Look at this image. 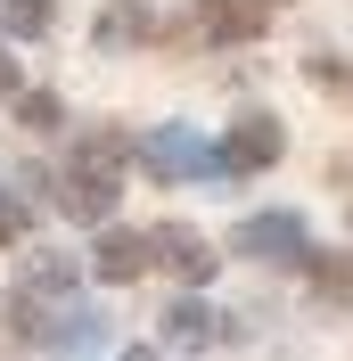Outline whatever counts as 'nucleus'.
I'll return each mask as SVG.
<instances>
[{"instance_id":"f257e3e1","label":"nucleus","mask_w":353,"mask_h":361,"mask_svg":"<svg viewBox=\"0 0 353 361\" xmlns=\"http://www.w3.org/2000/svg\"><path fill=\"white\" fill-rule=\"evenodd\" d=\"M222 164H230V173H263V164H280V123H271V115H246L239 132L222 140Z\"/></svg>"},{"instance_id":"f03ea898","label":"nucleus","mask_w":353,"mask_h":361,"mask_svg":"<svg viewBox=\"0 0 353 361\" xmlns=\"http://www.w3.org/2000/svg\"><path fill=\"white\" fill-rule=\"evenodd\" d=\"M239 255H304V222L296 214H255L239 230Z\"/></svg>"},{"instance_id":"7ed1b4c3","label":"nucleus","mask_w":353,"mask_h":361,"mask_svg":"<svg viewBox=\"0 0 353 361\" xmlns=\"http://www.w3.org/2000/svg\"><path fill=\"white\" fill-rule=\"evenodd\" d=\"M205 164H214V157H205V148H198L189 132H156V140H148V173H164V180H181V173H205Z\"/></svg>"},{"instance_id":"20e7f679","label":"nucleus","mask_w":353,"mask_h":361,"mask_svg":"<svg viewBox=\"0 0 353 361\" xmlns=\"http://www.w3.org/2000/svg\"><path fill=\"white\" fill-rule=\"evenodd\" d=\"M156 255V238H132V230H115L107 247H99V279H140Z\"/></svg>"},{"instance_id":"39448f33","label":"nucleus","mask_w":353,"mask_h":361,"mask_svg":"<svg viewBox=\"0 0 353 361\" xmlns=\"http://www.w3.org/2000/svg\"><path fill=\"white\" fill-rule=\"evenodd\" d=\"M156 255L181 271V279H205L214 271V255H205V238H189V230H156Z\"/></svg>"},{"instance_id":"423d86ee","label":"nucleus","mask_w":353,"mask_h":361,"mask_svg":"<svg viewBox=\"0 0 353 361\" xmlns=\"http://www.w3.org/2000/svg\"><path fill=\"white\" fill-rule=\"evenodd\" d=\"M205 33H214V42H246V33H263V8H246V0H230V8H205Z\"/></svg>"},{"instance_id":"0eeeda50","label":"nucleus","mask_w":353,"mask_h":361,"mask_svg":"<svg viewBox=\"0 0 353 361\" xmlns=\"http://www.w3.org/2000/svg\"><path fill=\"white\" fill-rule=\"evenodd\" d=\"M164 329H173V345H214V329H222V320L205 312V304H181V312L164 320Z\"/></svg>"},{"instance_id":"6e6552de","label":"nucleus","mask_w":353,"mask_h":361,"mask_svg":"<svg viewBox=\"0 0 353 361\" xmlns=\"http://www.w3.org/2000/svg\"><path fill=\"white\" fill-rule=\"evenodd\" d=\"M312 279L321 295H353V255H312Z\"/></svg>"},{"instance_id":"1a4fd4ad","label":"nucleus","mask_w":353,"mask_h":361,"mask_svg":"<svg viewBox=\"0 0 353 361\" xmlns=\"http://www.w3.org/2000/svg\"><path fill=\"white\" fill-rule=\"evenodd\" d=\"M49 25V0H8V33H42Z\"/></svg>"},{"instance_id":"9d476101","label":"nucleus","mask_w":353,"mask_h":361,"mask_svg":"<svg viewBox=\"0 0 353 361\" xmlns=\"http://www.w3.org/2000/svg\"><path fill=\"white\" fill-rule=\"evenodd\" d=\"M17 230H25V205H17V197H0V238H17Z\"/></svg>"},{"instance_id":"9b49d317","label":"nucleus","mask_w":353,"mask_h":361,"mask_svg":"<svg viewBox=\"0 0 353 361\" xmlns=\"http://www.w3.org/2000/svg\"><path fill=\"white\" fill-rule=\"evenodd\" d=\"M0 90H8V49H0Z\"/></svg>"},{"instance_id":"f8f14e48","label":"nucleus","mask_w":353,"mask_h":361,"mask_svg":"<svg viewBox=\"0 0 353 361\" xmlns=\"http://www.w3.org/2000/svg\"><path fill=\"white\" fill-rule=\"evenodd\" d=\"M337 180H353V157H345V164H337Z\"/></svg>"}]
</instances>
